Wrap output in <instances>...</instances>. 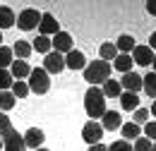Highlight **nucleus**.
<instances>
[{
	"mask_svg": "<svg viewBox=\"0 0 156 151\" xmlns=\"http://www.w3.org/2000/svg\"><path fill=\"white\" fill-rule=\"evenodd\" d=\"M147 12L156 17V0H147Z\"/></svg>",
	"mask_w": 156,
	"mask_h": 151,
	"instance_id": "72a5a7b5",
	"label": "nucleus"
},
{
	"mask_svg": "<svg viewBox=\"0 0 156 151\" xmlns=\"http://www.w3.org/2000/svg\"><path fill=\"white\" fill-rule=\"evenodd\" d=\"M154 151H156V142H154Z\"/></svg>",
	"mask_w": 156,
	"mask_h": 151,
	"instance_id": "79ce46f5",
	"label": "nucleus"
},
{
	"mask_svg": "<svg viewBox=\"0 0 156 151\" xmlns=\"http://www.w3.org/2000/svg\"><path fill=\"white\" fill-rule=\"evenodd\" d=\"M113 67H115L118 72H132V55H125V53H120V55L113 60Z\"/></svg>",
	"mask_w": 156,
	"mask_h": 151,
	"instance_id": "412c9836",
	"label": "nucleus"
},
{
	"mask_svg": "<svg viewBox=\"0 0 156 151\" xmlns=\"http://www.w3.org/2000/svg\"><path fill=\"white\" fill-rule=\"evenodd\" d=\"M120 132H122V139H125V142H135V139L142 137V127L135 125V122H125V125L120 127Z\"/></svg>",
	"mask_w": 156,
	"mask_h": 151,
	"instance_id": "f3484780",
	"label": "nucleus"
},
{
	"mask_svg": "<svg viewBox=\"0 0 156 151\" xmlns=\"http://www.w3.org/2000/svg\"><path fill=\"white\" fill-rule=\"evenodd\" d=\"M84 108H87V115L91 120L103 118V113H106V96H103V91L98 86L87 89V94H84Z\"/></svg>",
	"mask_w": 156,
	"mask_h": 151,
	"instance_id": "7ed1b4c3",
	"label": "nucleus"
},
{
	"mask_svg": "<svg viewBox=\"0 0 156 151\" xmlns=\"http://www.w3.org/2000/svg\"><path fill=\"white\" fill-rule=\"evenodd\" d=\"M0 139H2V149L5 151H27L24 137H20V132L12 127L10 118L5 113H0Z\"/></svg>",
	"mask_w": 156,
	"mask_h": 151,
	"instance_id": "f257e3e1",
	"label": "nucleus"
},
{
	"mask_svg": "<svg viewBox=\"0 0 156 151\" xmlns=\"http://www.w3.org/2000/svg\"><path fill=\"white\" fill-rule=\"evenodd\" d=\"M144 137H147L149 142H156V120H149V122L144 125Z\"/></svg>",
	"mask_w": 156,
	"mask_h": 151,
	"instance_id": "2f4dec72",
	"label": "nucleus"
},
{
	"mask_svg": "<svg viewBox=\"0 0 156 151\" xmlns=\"http://www.w3.org/2000/svg\"><path fill=\"white\" fill-rule=\"evenodd\" d=\"M51 46H53V51L60 53V55H62V53H70V51H72V36H70L67 31H58L55 36L51 38Z\"/></svg>",
	"mask_w": 156,
	"mask_h": 151,
	"instance_id": "1a4fd4ad",
	"label": "nucleus"
},
{
	"mask_svg": "<svg viewBox=\"0 0 156 151\" xmlns=\"http://www.w3.org/2000/svg\"><path fill=\"white\" fill-rule=\"evenodd\" d=\"M132 122H135V125H147V122H149V111H147V108H137Z\"/></svg>",
	"mask_w": 156,
	"mask_h": 151,
	"instance_id": "7c9ffc66",
	"label": "nucleus"
},
{
	"mask_svg": "<svg viewBox=\"0 0 156 151\" xmlns=\"http://www.w3.org/2000/svg\"><path fill=\"white\" fill-rule=\"evenodd\" d=\"M0 46H2V34H0Z\"/></svg>",
	"mask_w": 156,
	"mask_h": 151,
	"instance_id": "ea45409f",
	"label": "nucleus"
},
{
	"mask_svg": "<svg viewBox=\"0 0 156 151\" xmlns=\"http://www.w3.org/2000/svg\"><path fill=\"white\" fill-rule=\"evenodd\" d=\"M15 24H17L15 12H12L7 5H0V29H10V26H15Z\"/></svg>",
	"mask_w": 156,
	"mask_h": 151,
	"instance_id": "a211bd4d",
	"label": "nucleus"
},
{
	"mask_svg": "<svg viewBox=\"0 0 156 151\" xmlns=\"http://www.w3.org/2000/svg\"><path fill=\"white\" fill-rule=\"evenodd\" d=\"M132 151H154V142H149L147 137H139V139H135Z\"/></svg>",
	"mask_w": 156,
	"mask_h": 151,
	"instance_id": "c756f323",
	"label": "nucleus"
},
{
	"mask_svg": "<svg viewBox=\"0 0 156 151\" xmlns=\"http://www.w3.org/2000/svg\"><path fill=\"white\" fill-rule=\"evenodd\" d=\"M0 149H2V139H0Z\"/></svg>",
	"mask_w": 156,
	"mask_h": 151,
	"instance_id": "a19ab883",
	"label": "nucleus"
},
{
	"mask_svg": "<svg viewBox=\"0 0 156 151\" xmlns=\"http://www.w3.org/2000/svg\"><path fill=\"white\" fill-rule=\"evenodd\" d=\"M101 127H103V132H106V130H108V132L120 130V127H122V118H120V113H115V111H106L103 118H101Z\"/></svg>",
	"mask_w": 156,
	"mask_h": 151,
	"instance_id": "f8f14e48",
	"label": "nucleus"
},
{
	"mask_svg": "<svg viewBox=\"0 0 156 151\" xmlns=\"http://www.w3.org/2000/svg\"><path fill=\"white\" fill-rule=\"evenodd\" d=\"M31 48H34L36 53H43V55H48V53L53 51L51 38H48V36H36V38H34V43H31Z\"/></svg>",
	"mask_w": 156,
	"mask_h": 151,
	"instance_id": "5701e85b",
	"label": "nucleus"
},
{
	"mask_svg": "<svg viewBox=\"0 0 156 151\" xmlns=\"http://www.w3.org/2000/svg\"><path fill=\"white\" fill-rule=\"evenodd\" d=\"M27 84H29V91L43 96V94H48V89H51V75H48L43 67H34Z\"/></svg>",
	"mask_w": 156,
	"mask_h": 151,
	"instance_id": "20e7f679",
	"label": "nucleus"
},
{
	"mask_svg": "<svg viewBox=\"0 0 156 151\" xmlns=\"http://www.w3.org/2000/svg\"><path fill=\"white\" fill-rule=\"evenodd\" d=\"M39 31H41V36H55L60 31L58 19L53 17L51 12H43V15H41V22H39Z\"/></svg>",
	"mask_w": 156,
	"mask_h": 151,
	"instance_id": "6e6552de",
	"label": "nucleus"
},
{
	"mask_svg": "<svg viewBox=\"0 0 156 151\" xmlns=\"http://www.w3.org/2000/svg\"><path fill=\"white\" fill-rule=\"evenodd\" d=\"M101 60H106V62H111V60H115L118 58V48L115 43H101Z\"/></svg>",
	"mask_w": 156,
	"mask_h": 151,
	"instance_id": "393cba45",
	"label": "nucleus"
},
{
	"mask_svg": "<svg viewBox=\"0 0 156 151\" xmlns=\"http://www.w3.org/2000/svg\"><path fill=\"white\" fill-rule=\"evenodd\" d=\"M103 96L106 98H120V94H122V86H120V82H115V79H108V82H103Z\"/></svg>",
	"mask_w": 156,
	"mask_h": 151,
	"instance_id": "aec40b11",
	"label": "nucleus"
},
{
	"mask_svg": "<svg viewBox=\"0 0 156 151\" xmlns=\"http://www.w3.org/2000/svg\"><path fill=\"white\" fill-rule=\"evenodd\" d=\"M132 62L142 65V67H149V65L154 62V51H151L149 46H135V51H132Z\"/></svg>",
	"mask_w": 156,
	"mask_h": 151,
	"instance_id": "9d476101",
	"label": "nucleus"
},
{
	"mask_svg": "<svg viewBox=\"0 0 156 151\" xmlns=\"http://www.w3.org/2000/svg\"><path fill=\"white\" fill-rule=\"evenodd\" d=\"M89 151H108V146H103V144H94V146H89Z\"/></svg>",
	"mask_w": 156,
	"mask_h": 151,
	"instance_id": "f704fd0d",
	"label": "nucleus"
},
{
	"mask_svg": "<svg viewBox=\"0 0 156 151\" xmlns=\"http://www.w3.org/2000/svg\"><path fill=\"white\" fill-rule=\"evenodd\" d=\"M149 48H151V51L156 48V31L151 34V36H149Z\"/></svg>",
	"mask_w": 156,
	"mask_h": 151,
	"instance_id": "c9c22d12",
	"label": "nucleus"
},
{
	"mask_svg": "<svg viewBox=\"0 0 156 151\" xmlns=\"http://www.w3.org/2000/svg\"><path fill=\"white\" fill-rule=\"evenodd\" d=\"M31 43H27V41H22V38H17L15 41V46H12V53L17 55V60H27V58L31 55Z\"/></svg>",
	"mask_w": 156,
	"mask_h": 151,
	"instance_id": "6ab92c4d",
	"label": "nucleus"
},
{
	"mask_svg": "<svg viewBox=\"0 0 156 151\" xmlns=\"http://www.w3.org/2000/svg\"><path fill=\"white\" fill-rule=\"evenodd\" d=\"M151 65H154V72H156V53H154V62H151Z\"/></svg>",
	"mask_w": 156,
	"mask_h": 151,
	"instance_id": "4c0bfd02",
	"label": "nucleus"
},
{
	"mask_svg": "<svg viewBox=\"0 0 156 151\" xmlns=\"http://www.w3.org/2000/svg\"><path fill=\"white\" fill-rule=\"evenodd\" d=\"M43 139H46L43 130H39V127H29V130H27V134H24V146L36 151V149H41Z\"/></svg>",
	"mask_w": 156,
	"mask_h": 151,
	"instance_id": "9b49d317",
	"label": "nucleus"
},
{
	"mask_svg": "<svg viewBox=\"0 0 156 151\" xmlns=\"http://www.w3.org/2000/svg\"><path fill=\"white\" fill-rule=\"evenodd\" d=\"M151 113H154V120H156V101H154V106H151Z\"/></svg>",
	"mask_w": 156,
	"mask_h": 151,
	"instance_id": "e433bc0d",
	"label": "nucleus"
},
{
	"mask_svg": "<svg viewBox=\"0 0 156 151\" xmlns=\"http://www.w3.org/2000/svg\"><path fill=\"white\" fill-rule=\"evenodd\" d=\"M15 84V79L10 75V70H0V91H10Z\"/></svg>",
	"mask_w": 156,
	"mask_h": 151,
	"instance_id": "cd10ccee",
	"label": "nucleus"
},
{
	"mask_svg": "<svg viewBox=\"0 0 156 151\" xmlns=\"http://www.w3.org/2000/svg\"><path fill=\"white\" fill-rule=\"evenodd\" d=\"M120 106H122V111H137L139 108V96L132 94V91H122L120 94Z\"/></svg>",
	"mask_w": 156,
	"mask_h": 151,
	"instance_id": "dca6fc26",
	"label": "nucleus"
},
{
	"mask_svg": "<svg viewBox=\"0 0 156 151\" xmlns=\"http://www.w3.org/2000/svg\"><path fill=\"white\" fill-rule=\"evenodd\" d=\"M111 72H113L111 62H106V60L98 58V60L89 62V65L84 67V79H87L91 86H98V84H103V82L111 79Z\"/></svg>",
	"mask_w": 156,
	"mask_h": 151,
	"instance_id": "f03ea898",
	"label": "nucleus"
},
{
	"mask_svg": "<svg viewBox=\"0 0 156 151\" xmlns=\"http://www.w3.org/2000/svg\"><path fill=\"white\" fill-rule=\"evenodd\" d=\"M36 151H48V149H43V146H41V149H36Z\"/></svg>",
	"mask_w": 156,
	"mask_h": 151,
	"instance_id": "58836bf2",
	"label": "nucleus"
},
{
	"mask_svg": "<svg viewBox=\"0 0 156 151\" xmlns=\"http://www.w3.org/2000/svg\"><path fill=\"white\" fill-rule=\"evenodd\" d=\"M10 108H15V96H12V91H0V113H5Z\"/></svg>",
	"mask_w": 156,
	"mask_h": 151,
	"instance_id": "bb28decb",
	"label": "nucleus"
},
{
	"mask_svg": "<svg viewBox=\"0 0 156 151\" xmlns=\"http://www.w3.org/2000/svg\"><path fill=\"white\" fill-rule=\"evenodd\" d=\"M82 139L87 142V144H101V139H103V127H101V122L96 120H89L84 127H82Z\"/></svg>",
	"mask_w": 156,
	"mask_h": 151,
	"instance_id": "423d86ee",
	"label": "nucleus"
},
{
	"mask_svg": "<svg viewBox=\"0 0 156 151\" xmlns=\"http://www.w3.org/2000/svg\"><path fill=\"white\" fill-rule=\"evenodd\" d=\"M39 22H41V12L34 10V7H27V10H22L20 17H17V26L22 31H31V29L39 26Z\"/></svg>",
	"mask_w": 156,
	"mask_h": 151,
	"instance_id": "39448f33",
	"label": "nucleus"
},
{
	"mask_svg": "<svg viewBox=\"0 0 156 151\" xmlns=\"http://www.w3.org/2000/svg\"><path fill=\"white\" fill-rule=\"evenodd\" d=\"M15 53H12V48H7V46H0V70H5V67H10L12 62H15Z\"/></svg>",
	"mask_w": 156,
	"mask_h": 151,
	"instance_id": "a878e982",
	"label": "nucleus"
},
{
	"mask_svg": "<svg viewBox=\"0 0 156 151\" xmlns=\"http://www.w3.org/2000/svg\"><path fill=\"white\" fill-rule=\"evenodd\" d=\"M65 67H70V70H84L87 67V58L82 51H70L67 55H65Z\"/></svg>",
	"mask_w": 156,
	"mask_h": 151,
	"instance_id": "4468645a",
	"label": "nucleus"
},
{
	"mask_svg": "<svg viewBox=\"0 0 156 151\" xmlns=\"http://www.w3.org/2000/svg\"><path fill=\"white\" fill-rule=\"evenodd\" d=\"M108 151H132V144L125 142V139H118V142H113V144L108 146Z\"/></svg>",
	"mask_w": 156,
	"mask_h": 151,
	"instance_id": "473e14b6",
	"label": "nucleus"
},
{
	"mask_svg": "<svg viewBox=\"0 0 156 151\" xmlns=\"http://www.w3.org/2000/svg\"><path fill=\"white\" fill-rule=\"evenodd\" d=\"M115 48L120 51V53L130 55V51H135V38L130 36V34H122V36L115 41Z\"/></svg>",
	"mask_w": 156,
	"mask_h": 151,
	"instance_id": "4be33fe9",
	"label": "nucleus"
},
{
	"mask_svg": "<svg viewBox=\"0 0 156 151\" xmlns=\"http://www.w3.org/2000/svg\"><path fill=\"white\" fill-rule=\"evenodd\" d=\"M142 89L147 91V96H156V72H149V75L142 77Z\"/></svg>",
	"mask_w": 156,
	"mask_h": 151,
	"instance_id": "b1692460",
	"label": "nucleus"
},
{
	"mask_svg": "<svg viewBox=\"0 0 156 151\" xmlns=\"http://www.w3.org/2000/svg\"><path fill=\"white\" fill-rule=\"evenodd\" d=\"M12 96H15V98H17V96H20V98L29 96V84H27V82H15V84H12Z\"/></svg>",
	"mask_w": 156,
	"mask_h": 151,
	"instance_id": "c85d7f7f",
	"label": "nucleus"
},
{
	"mask_svg": "<svg viewBox=\"0 0 156 151\" xmlns=\"http://www.w3.org/2000/svg\"><path fill=\"white\" fill-rule=\"evenodd\" d=\"M10 75H12L15 82H24V77L31 75V67H29L27 60H15V62L10 65Z\"/></svg>",
	"mask_w": 156,
	"mask_h": 151,
	"instance_id": "2eb2a0df",
	"label": "nucleus"
},
{
	"mask_svg": "<svg viewBox=\"0 0 156 151\" xmlns=\"http://www.w3.org/2000/svg\"><path fill=\"white\" fill-rule=\"evenodd\" d=\"M43 70H46L48 75H58V72H62V70H65V58L60 55V53H55V51H51L48 55L43 58Z\"/></svg>",
	"mask_w": 156,
	"mask_h": 151,
	"instance_id": "0eeeda50",
	"label": "nucleus"
},
{
	"mask_svg": "<svg viewBox=\"0 0 156 151\" xmlns=\"http://www.w3.org/2000/svg\"><path fill=\"white\" fill-rule=\"evenodd\" d=\"M120 86H122L125 91L137 94V91L142 89V75H137V72H125L122 79H120Z\"/></svg>",
	"mask_w": 156,
	"mask_h": 151,
	"instance_id": "ddd939ff",
	"label": "nucleus"
}]
</instances>
